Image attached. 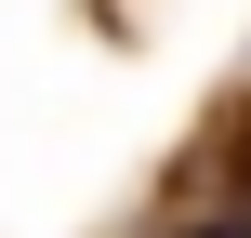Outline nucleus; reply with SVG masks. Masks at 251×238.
Instances as JSON below:
<instances>
[{
	"mask_svg": "<svg viewBox=\"0 0 251 238\" xmlns=\"http://www.w3.org/2000/svg\"><path fill=\"white\" fill-rule=\"evenodd\" d=\"M185 238H251V225H238V212H225V225H185Z\"/></svg>",
	"mask_w": 251,
	"mask_h": 238,
	"instance_id": "1",
	"label": "nucleus"
}]
</instances>
